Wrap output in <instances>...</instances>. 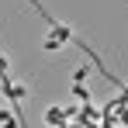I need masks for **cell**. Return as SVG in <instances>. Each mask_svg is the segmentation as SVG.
<instances>
[{"label": "cell", "instance_id": "2", "mask_svg": "<svg viewBox=\"0 0 128 128\" xmlns=\"http://www.w3.org/2000/svg\"><path fill=\"white\" fill-rule=\"evenodd\" d=\"M73 94H76V97H80V100H90V94H86V86H80V83L73 86Z\"/></svg>", "mask_w": 128, "mask_h": 128}, {"label": "cell", "instance_id": "1", "mask_svg": "<svg viewBox=\"0 0 128 128\" xmlns=\"http://www.w3.org/2000/svg\"><path fill=\"white\" fill-rule=\"evenodd\" d=\"M59 45H62V42H59V38H56V35H48V38H45V52H56V48H59Z\"/></svg>", "mask_w": 128, "mask_h": 128}]
</instances>
